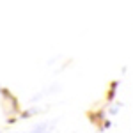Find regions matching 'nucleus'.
I'll return each instance as SVG.
<instances>
[]
</instances>
